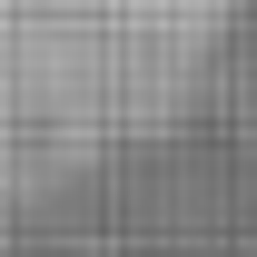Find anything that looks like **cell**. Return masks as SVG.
<instances>
[{"instance_id": "obj_1", "label": "cell", "mask_w": 257, "mask_h": 257, "mask_svg": "<svg viewBox=\"0 0 257 257\" xmlns=\"http://www.w3.org/2000/svg\"><path fill=\"white\" fill-rule=\"evenodd\" d=\"M109 159L69 0H0V198H60Z\"/></svg>"}, {"instance_id": "obj_2", "label": "cell", "mask_w": 257, "mask_h": 257, "mask_svg": "<svg viewBox=\"0 0 257 257\" xmlns=\"http://www.w3.org/2000/svg\"><path fill=\"white\" fill-rule=\"evenodd\" d=\"M227 257H257V237H247V247H227Z\"/></svg>"}]
</instances>
